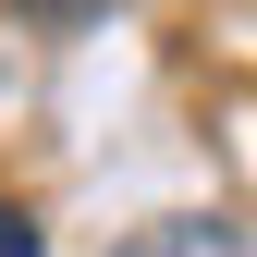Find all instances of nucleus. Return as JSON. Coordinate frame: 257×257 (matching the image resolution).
<instances>
[{
    "label": "nucleus",
    "mask_w": 257,
    "mask_h": 257,
    "mask_svg": "<svg viewBox=\"0 0 257 257\" xmlns=\"http://www.w3.org/2000/svg\"><path fill=\"white\" fill-rule=\"evenodd\" d=\"M110 257H245L233 220H147V233H122Z\"/></svg>",
    "instance_id": "f257e3e1"
},
{
    "label": "nucleus",
    "mask_w": 257,
    "mask_h": 257,
    "mask_svg": "<svg viewBox=\"0 0 257 257\" xmlns=\"http://www.w3.org/2000/svg\"><path fill=\"white\" fill-rule=\"evenodd\" d=\"M0 257H49V233H37L25 208H0Z\"/></svg>",
    "instance_id": "f03ea898"
},
{
    "label": "nucleus",
    "mask_w": 257,
    "mask_h": 257,
    "mask_svg": "<svg viewBox=\"0 0 257 257\" xmlns=\"http://www.w3.org/2000/svg\"><path fill=\"white\" fill-rule=\"evenodd\" d=\"M25 25H74V13H98V0H13Z\"/></svg>",
    "instance_id": "7ed1b4c3"
}]
</instances>
